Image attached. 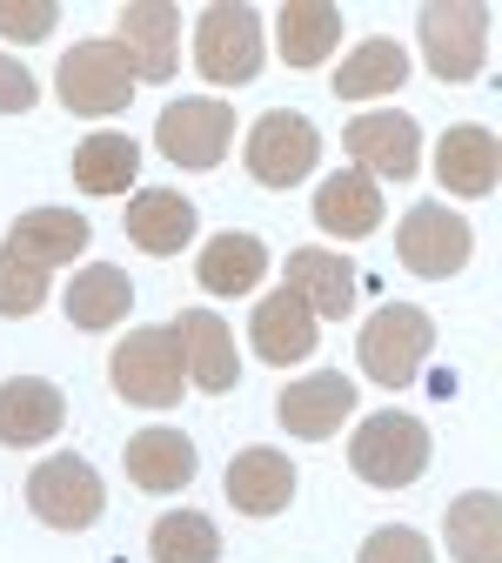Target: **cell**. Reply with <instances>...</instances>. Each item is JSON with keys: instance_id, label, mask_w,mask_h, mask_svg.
Here are the masks:
<instances>
[{"instance_id": "cell-33", "label": "cell", "mask_w": 502, "mask_h": 563, "mask_svg": "<svg viewBox=\"0 0 502 563\" xmlns=\"http://www.w3.org/2000/svg\"><path fill=\"white\" fill-rule=\"evenodd\" d=\"M54 27H60L54 0H0V34L8 41H47Z\"/></svg>"}, {"instance_id": "cell-7", "label": "cell", "mask_w": 502, "mask_h": 563, "mask_svg": "<svg viewBox=\"0 0 502 563\" xmlns=\"http://www.w3.org/2000/svg\"><path fill=\"white\" fill-rule=\"evenodd\" d=\"M482 47H489V8H476V0H436V8H422V60L428 75L462 88L482 75Z\"/></svg>"}, {"instance_id": "cell-8", "label": "cell", "mask_w": 502, "mask_h": 563, "mask_svg": "<svg viewBox=\"0 0 502 563\" xmlns=\"http://www.w3.org/2000/svg\"><path fill=\"white\" fill-rule=\"evenodd\" d=\"M315 155H322V134L309 114H289V108H268L255 128H248V175L261 188H295L302 175H315Z\"/></svg>"}, {"instance_id": "cell-2", "label": "cell", "mask_w": 502, "mask_h": 563, "mask_svg": "<svg viewBox=\"0 0 502 563\" xmlns=\"http://www.w3.org/2000/svg\"><path fill=\"white\" fill-rule=\"evenodd\" d=\"M134 60L121 54V41H75L60 54V75H54V95L67 114H121L134 101Z\"/></svg>"}, {"instance_id": "cell-27", "label": "cell", "mask_w": 502, "mask_h": 563, "mask_svg": "<svg viewBox=\"0 0 502 563\" xmlns=\"http://www.w3.org/2000/svg\"><path fill=\"white\" fill-rule=\"evenodd\" d=\"M8 249L54 268V262H75L88 249V222L75 216V208H27V216L8 229Z\"/></svg>"}, {"instance_id": "cell-13", "label": "cell", "mask_w": 502, "mask_h": 563, "mask_svg": "<svg viewBox=\"0 0 502 563\" xmlns=\"http://www.w3.org/2000/svg\"><path fill=\"white\" fill-rule=\"evenodd\" d=\"M121 34V54L134 60V81H168L175 75V54H181V14L168 8V0H134V8H121L114 21Z\"/></svg>"}, {"instance_id": "cell-34", "label": "cell", "mask_w": 502, "mask_h": 563, "mask_svg": "<svg viewBox=\"0 0 502 563\" xmlns=\"http://www.w3.org/2000/svg\"><path fill=\"white\" fill-rule=\"evenodd\" d=\"M34 75H27V67L21 60H8V54H0V114H27L34 108Z\"/></svg>"}, {"instance_id": "cell-32", "label": "cell", "mask_w": 502, "mask_h": 563, "mask_svg": "<svg viewBox=\"0 0 502 563\" xmlns=\"http://www.w3.org/2000/svg\"><path fill=\"white\" fill-rule=\"evenodd\" d=\"M355 563H436V556H428V537H422V530L389 523V530H376V537L362 543V556H355Z\"/></svg>"}, {"instance_id": "cell-1", "label": "cell", "mask_w": 502, "mask_h": 563, "mask_svg": "<svg viewBox=\"0 0 502 563\" xmlns=\"http://www.w3.org/2000/svg\"><path fill=\"white\" fill-rule=\"evenodd\" d=\"M348 470L376 489H409L428 470V430L409 409H382L348 437Z\"/></svg>"}, {"instance_id": "cell-11", "label": "cell", "mask_w": 502, "mask_h": 563, "mask_svg": "<svg viewBox=\"0 0 502 563\" xmlns=\"http://www.w3.org/2000/svg\"><path fill=\"white\" fill-rule=\"evenodd\" d=\"M342 141L369 181H409L422 168V134L409 114H355Z\"/></svg>"}, {"instance_id": "cell-15", "label": "cell", "mask_w": 502, "mask_h": 563, "mask_svg": "<svg viewBox=\"0 0 502 563\" xmlns=\"http://www.w3.org/2000/svg\"><path fill=\"white\" fill-rule=\"evenodd\" d=\"M67 422V396L47 376H14L0 383V443L8 450H34Z\"/></svg>"}, {"instance_id": "cell-14", "label": "cell", "mask_w": 502, "mask_h": 563, "mask_svg": "<svg viewBox=\"0 0 502 563\" xmlns=\"http://www.w3.org/2000/svg\"><path fill=\"white\" fill-rule=\"evenodd\" d=\"M175 342H181V369L194 376V389H208V396H228V389L242 383L235 335H228V322L214 316V309H181V322H175Z\"/></svg>"}, {"instance_id": "cell-5", "label": "cell", "mask_w": 502, "mask_h": 563, "mask_svg": "<svg viewBox=\"0 0 502 563\" xmlns=\"http://www.w3.org/2000/svg\"><path fill=\"white\" fill-rule=\"evenodd\" d=\"M194 67H201V81L214 88H242L261 75V14L255 8H208L201 27H194Z\"/></svg>"}, {"instance_id": "cell-28", "label": "cell", "mask_w": 502, "mask_h": 563, "mask_svg": "<svg viewBox=\"0 0 502 563\" xmlns=\"http://www.w3.org/2000/svg\"><path fill=\"white\" fill-rule=\"evenodd\" d=\"M409 81V54L395 47V41H362V47H355L342 67H335V95L342 101H369V95H395Z\"/></svg>"}, {"instance_id": "cell-24", "label": "cell", "mask_w": 502, "mask_h": 563, "mask_svg": "<svg viewBox=\"0 0 502 563\" xmlns=\"http://www.w3.org/2000/svg\"><path fill=\"white\" fill-rule=\"evenodd\" d=\"M127 302H134V282L114 262H88L75 282H67V296H60V309H67L75 329H114L127 316Z\"/></svg>"}, {"instance_id": "cell-30", "label": "cell", "mask_w": 502, "mask_h": 563, "mask_svg": "<svg viewBox=\"0 0 502 563\" xmlns=\"http://www.w3.org/2000/svg\"><path fill=\"white\" fill-rule=\"evenodd\" d=\"M134 168H141V148H134L127 134H88L81 148H75V181L88 195H121L134 181Z\"/></svg>"}, {"instance_id": "cell-3", "label": "cell", "mask_w": 502, "mask_h": 563, "mask_svg": "<svg viewBox=\"0 0 502 563\" xmlns=\"http://www.w3.org/2000/svg\"><path fill=\"white\" fill-rule=\"evenodd\" d=\"M362 369L382 383V389H409L428 363V349H436V322H428L415 302H389L362 322Z\"/></svg>"}, {"instance_id": "cell-10", "label": "cell", "mask_w": 502, "mask_h": 563, "mask_svg": "<svg viewBox=\"0 0 502 563\" xmlns=\"http://www.w3.org/2000/svg\"><path fill=\"white\" fill-rule=\"evenodd\" d=\"M101 504H108V489L81 456H47L27 476V510L54 530H88L101 517Z\"/></svg>"}, {"instance_id": "cell-4", "label": "cell", "mask_w": 502, "mask_h": 563, "mask_svg": "<svg viewBox=\"0 0 502 563\" xmlns=\"http://www.w3.org/2000/svg\"><path fill=\"white\" fill-rule=\"evenodd\" d=\"M155 148L175 168H214V162H228V148H235V108L222 95L168 101L161 121H155Z\"/></svg>"}, {"instance_id": "cell-12", "label": "cell", "mask_w": 502, "mask_h": 563, "mask_svg": "<svg viewBox=\"0 0 502 563\" xmlns=\"http://www.w3.org/2000/svg\"><path fill=\"white\" fill-rule=\"evenodd\" d=\"M275 416H281V430H289V437L322 443V437H335L342 422L355 416V383L342 369H315V376H302V383H289V389L275 396Z\"/></svg>"}, {"instance_id": "cell-31", "label": "cell", "mask_w": 502, "mask_h": 563, "mask_svg": "<svg viewBox=\"0 0 502 563\" xmlns=\"http://www.w3.org/2000/svg\"><path fill=\"white\" fill-rule=\"evenodd\" d=\"M41 302H47V268L27 262V255H14V249H0V316L27 322Z\"/></svg>"}, {"instance_id": "cell-20", "label": "cell", "mask_w": 502, "mask_h": 563, "mask_svg": "<svg viewBox=\"0 0 502 563\" xmlns=\"http://www.w3.org/2000/svg\"><path fill=\"white\" fill-rule=\"evenodd\" d=\"M495 175H502V148H495L489 128L462 121V128L443 134V148H436V181H443L449 195H489Z\"/></svg>"}, {"instance_id": "cell-19", "label": "cell", "mask_w": 502, "mask_h": 563, "mask_svg": "<svg viewBox=\"0 0 502 563\" xmlns=\"http://www.w3.org/2000/svg\"><path fill=\"white\" fill-rule=\"evenodd\" d=\"M127 483L148 489V497H168V489H188L194 483V443L181 430H141L127 437Z\"/></svg>"}, {"instance_id": "cell-26", "label": "cell", "mask_w": 502, "mask_h": 563, "mask_svg": "<svg viewBox=\"0 0 502 563\" xmlns=\"http://www.w3.org/2000/svg\"><path fill=\"white\" fill-rule=\"evenodd\" d=\"M194 275H201V289H208V296H255V282L268 275V249H261L255 235L228 229V235H214V242L201 249Z\"/></svg>"}, {"instance_id": "cell-9", "label": "cell", "mask_w": 502, "mask_h": 563, "mask_svg": "<svg viewBox=\"0 0 502 563\" xmlns=\"http://www.w3.org/2000/svg\"><path fill=\"white\" fill-rule=\"evenodd\" d=\"M469 249H476V229H469L462 216H449L443 201H415L409 216H402V229H395L402 268H409V275H428V282L456 275V268L469 262Z\"/></svg>"}, {"instance_id": "cell-22", "label": "cell", "mask_w": 502, "mask_h": 563, "mask_svg": "<svg viewBox=\"0 0 502 563\" xmlns=\"http://www.w3.org/2000/svg\"><path fill=\"white\" fill-rule=\"evenodd\" d=\"M289 296H302L315 322H322V316L342 322V316L355 309V268H348L342 255H328V249H295V255H289Z\"/></svg>"}, {"instance_id": "cell-21", "label": "cell", "mask_w": 502, "mask_h": 563, "mask_svg": "<svg viewBox=\"0 0 502 563\" xmlns=\"http://www.w3.org/2000/svg\"><path fill=\"white\" fill-rule=\"evenodd\" d=\"M127 235L148 255H181V242H194V201L181 188H141L127 201Z\"/></svg>"}, {"instance_id": "cell-17", "label": "cell", "mask_w": 502, "mask_h": 563, "mask_svg": "<svg viewBox=\"0 0 502 563\" xmlns=\"http://www.w3.org/2000/svg\"><path fill=\"white\" fill-rule=\"evenodd\" d=\"M248 342H255V356L275 363V369H289V363H309L315 356V316L302 296H261L255 302V322H248Z\"/></svg>"}, {"instance_id": "cell-16", "label": "cell", "mask_w": 502, "mask_h": 563, "mask_svg": "<svg viewBox=\"0 0 502 563\" xmlns=\"http://www.w3.org/2000/svg\"><path fill=\"white\" fill-rule=\"evenodd\" d=\"M315 229L335 235V242H362L382 229V188L362 175V168H342L315 188Z\"/></svg>"}, {"instance_id": "cell-25", "label": "cell", "mask_w": 502, "mask_h": 563, "mask_svg": "<svg viewBox=\"0 0 502 563\" xmlns=\"http://www.w3.org/2000/svg\"><path fill=\"white\" fill-rule=\"evenodd\" d=\"M443 537H449L456 563H502V497H495V489H469V497H456L449 517H443Z\"/></svg>"}, {"instance_id": "cell-29", "label": "cell", "mask_w": 502, "mask_h": 563, "mask_svg": "<svg viewBox=\"0 0 502 563\" xmlns=\"http://www.w3.org/2000/svg\"><path fill=\"white\" fill-rule=\"evenodd\" d=\"M148 556L155 563H222V530H214L201 510H168L148 530Z\"/></svg>"}, {"instance_id": "cell-23", "label": "cell", "mask_w": 502, "mask_h": 563, "mask_svg": "<svg viewBox=\"0 0 502 563\" xmlns=\"http://www.w3.org/2000/svg\"><path fill=\"white\" fill-rule=\"evenodd\" d=\"M335 41H342V8H328V0H289L275 14V47L289 67H322Z\"/></svg>"}, {"instance_id": "cell-18", "label": "cell", "mask_w": 502, "mask_h": 563, "mask_svg": "<svg viewBox=\"0 0 502 563\" xmlns=\"http://www.w3.org/2000/svg\"><path fill=\"white\" fill-rule=\"evenodd\" d=\"M295 497V456H281V450H242L228 463V504L242 517H275V510H289Z\"/></svg>"}, {"instance_id": "cell-6", "label": "cell", "mask_w": 502, "mask_h": 563, "mask_svg": "<svg viewBox=\"0 0 502 563\" xmlns=\"http://www.w3.org/2000/svg\"><path fill=\"white\" fill-rule=\"evenodd\" d=\"M108 376H114V389L127 396V402H141V409H168V402H181V383H188V369H181V342H175V329H134L114 356H108Z\"/></svg>"}]
</instances>
